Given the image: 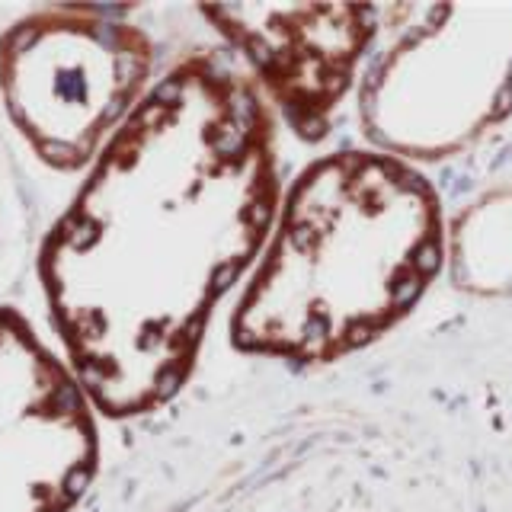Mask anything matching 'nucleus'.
Wrapping results in <instances>:
<instances>
[{
  "mask_svg": "<svg viewBox=\"0 0 512 512\" xmlns=\"http://www.w3.org/2000/svg\"><path fill=\"white\" fill-rule=\"evenodd\" d=\"M272 205L266 112L231 71L180 64L128 112L42 250L45 292L93 404L141 413L180 388Z\"/></svg>",
  "mask_w": 512,
  "mask_h": 512,
  "instance_id": "nucleus-1",
  "label": "nucleus"
},
{
  "mask_svg": "<svg viewBox=\"0 0 512 512\" xmlns=\"http://www.w3.org/2000/svg\"><path fill=\"white\" fill-rule=\"evenodd\" d=\"M378 74L372 106L394 144L436 151L484 125L512 74V7H445Z\"/></svg>",
  "mask_w": 512,
  "mask_h": 512,
  "instance_id": "nucleus-5",
  "label": "nucleus"
},
{
  "mask_svg": "<svg viewBox=\"0 0 512 512\" xmlns=\"http://www.w3.org/2000/svg\"><path fill=\"white\" fill-rule=\"evenodd\" d=\"M93 461L87 391L20 317L0 311V512H68Z\"/></svg>",
  "mask_w": 512,
  "mask_h": 512,
  "instance_id": "nucleus-4",
  "label": "nucleus"
},
{
  "mask_svg": "<svg viewBox=\"0 0 512 512\" xmlns=\"http://www.w3.org/2000/svg\"><path fill=\"white\" fill-rule=\"evenodd\" d=\"M256 64L298 125H317L340 100L365 39L372 7L231 4L205 10Z\"/></svg>",
  "mask_w": 512,
  "mask_h": 512,
  "instance_id": "nucleus-6",
  "label": "nucleus"
},
{
  "mask_svg": "<svg viewBox=\"0 0 512 512\" xmlns=\"http://www.w3.org/2000/svg\"><path fill=\"white\" fill-rule=\"evenodd\" d=\"M148 64L144 36L109 10L55 7L10 29L0 84L32 148L77 167L128 112Z\"/></svg>",
  "mask_w": 512,
  "mask_h": 512,
  "instance_id": "nucleus-3",
  "label": "nucleus"
},
{
  "mask_svg": "<svg viewBox=\"0 0 512 512\" xmlns=\"http://www.w3.org/2000/svg\"><path fill=\"white\" fill-rule=\"evenodd\" d=\"M439 260L432 192L375 154H336L292 189L234 317L240 346L333 359L420 295Z\"/></svg>",
  "mask_w": 512,
  "mask_h": 512,
  "instance_id": "nucleus-2",
  "label": "nucleus"
}]
</instances>
